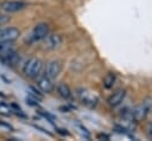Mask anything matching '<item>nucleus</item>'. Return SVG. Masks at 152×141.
Wrapping results in <instances>:
<instances>
[{
	"mask_svg": "<svg viewBox=\"0 0 152 141\" xmlns=\"http://www.w3.org/2000/svg\"><path fill=\"white\" fill-rule=\"evenodd\" d=\"M43 70V63L38 58H30L24 65V73L30 78H37Z\"/></svg>",
	"mask_w": 152,
	"mask_h": 141,
	"instance_id": "obj_1",
	"label": "nucleus"
},
{
	"mask_svg": "<svg viewBox=\"0 0 152 141\" xmlns=\"http://www.w3.org/2000/svg\"><path fill=\"white\" fill-rule=\"evenodd\" d=\"M49 32H50L49 25L45 24V23H39V24H37L33 27V30L28 34V41L30 43H33V41L43 40L49 34Z\"/></svg>",
	"mask_w": 152,
	"mask_h": 141,
	"instance_id": "obj_2",
	"label": "nucleus"
},
{
	"mask_svg": "<svg viewBox=\"0 0 152 141\" xmlns=\"http://www.w3.org/2000/svg\"><path fill=\"white\" fill-rule=\"evenodd\" d=\"M1 9L6 13H15L26 7V2L21 0H6L0 5Z\"/></svg>",
	"mask_w": 152,
	"mask_h": 141,
	"instance_id": "obj_3",
	"label": "nucleus"
},
{
	"mask_svg": "<svg viewBox=\"0 0 152 141\" xmlns=\"http://www.w3.org/2000/svg\"><path fill=\"white\" fill-rule=\"evenodd\" d=\"M20 36V31L17 27L7 26L0 27V41H14Z\"/></svg>",
	"mask_w": 152,
	"mask_h": 141,
	"instance_id": "obj_4",
	"label": "nucleus"
},
{
	"mask_svg": "<svg viewBox=\"0 0 152 141\" xmlns=\"http://www.w3.org/2000/svg\"><path fill=\"white\" fill-rule=\"evenodd\" d=\"M77 95H78L81 102L83 104H86L87 107L94 108L97 104V96H95L93 92H90V91H88L86 89H80L77 91Z\"/></svg>",
	"mask_w": 152,
	"mask_h": 141,
	"instance_id": "obj_5",
	"label": "nucleus"
},
{
	"mask_svg": "<svg viewBox=\"0 0 152 141\" xmlns=\"http://www.w3.org/2000/svg\"><path fill=\"white\" fill-rule=\"evenodd\" d=\"M62 71V64L59 60H51L48 63L46 68H45V76L55 79Z\"/></svg>",
	"mask_w": 152,
	"mask_h": 141,
	"instance_id": "obj_6",
	"label": "nucleus"
},
{
	"mask_svg": "<svg viewBox=\"0 0 152 141\" xmlns=\"http://www.w3.org/2000/svg\"><path fill=\"white\" fill-rule=\"evenodd\" d=\"M44 45L49 50H55L62 44V37L59 34H48L44 39Z\"/></svg>",
	"mask_w": 152,
	"mask_h": 141,
	"instance_id": "obj_7",
	"label": "nucleus"
},
{
	"mask_svg": "<svg viewBox=\"0 0 152 141\" xmlns=\"http://www.w3.org/2000/svg\"><path fill=\"white\" fill-rule=\"evenodd\" d=\"M37 85H38V88H39L43 92H45V94H50V92H52L53 89H55V85H53V83H52V79L49 78V77H46L45 75L42 76V77H39L38 82H37Z\"/></svg>",
	"mask_w": 152,
	"mask_h": 141,
	"instance_id": "obj_8",
	"label": "nucleus"
},
{
	"mask_svg": "<svg viewBox=\"0 0 152 141\" xmlns=\"http://www.w3.org/2000/svg\"><path fill=\"white\" fill-rule=\"evenodd\" d=\"M150 111V108L147 107V103H142L140 105H137L133 110H131V114H132V118L135 120V121H139V120H142L146 117L147 113Z\"/></svg>",
	"mask_w": 152,
	"mask_h": 141,
	"instance_id": "obj_9",
	"label": "nucleus"
},
{
	"mask_svg": "<svg viewBox=\"0 0 152 141\" xmlns=\"http://www.w3.org/2000/svg\"><path fill=\"white\" fill-rule=\"evenodd\" d=\"M126 96V90L125 89H120L116 92H114L109 98H108V103L110 107H118L119 104L122 103L124 98Z\"/></svg>",
	"mask_w": 152,
	"mask_h": 141,
	"instance_id": "obj_10",
	"label": "nucleus"
},
{
	"mask_svg": "<svg viewBox=\"0 0 152 141\" xmlns=\"http://www.w3.org/2000/svg\"><path fill=\"white\" fill-rule=\"evenodd\" d=\"M15 47L13 45V41H0V59L5 58L10 53L14 52Z\"/></svg>",
	"mask_w": 152,
	"mask_h": 141,
	"instance_id": "obj_11",
	"label": "nucleus"
},
{
	"mask_svg": "<svg viewBox=\"0 0 152 141\" xmlns=\"http://www.w3.org/2000/svg\"><path fill=\"white\" fill-rule=\"evenodd\" d=\"M57 92H58L59 96L63 97L64 100H70V98L72 97V92H71L69 85L65 84V83H59V84L57 85Z\"/></svg>",
	"mask_w": 152,
	"mask_h": 141,
	"instance_id": "obj_12",
	"label": "nucleus"
},
{
	"mask_svg": "<svg viewBox=\"0 0 152 141\" xmlns=\"http://www.w3.org/2000/svg\"><path fill=\"white\" fill-rule=\"evenodd\" d=\"M19 59H20L19 55L14 51V52L10 53L8 56H6L5 58H2L1 60L4 62V64H6V65H8V66H15V65L19 63Z\"/></svg>",
	"mask_w": 152,
	"mask_h": 141,
	"instance_id": "obj_13",
	"label": "nucleus"
},
{
	"mask_svg": "<svg viewBox=\"0 0 152 141\" xmlns=\"http://www.w3.org/2000/svg\"><path fill=\"white\" fill-rule=\"evenodd\" d=\"M115 79H116L115 73H113V72L107 73V75L104 76V78H103V85H104V88H107V89L112 88L113 84L115 83Z\"/></svg>",
	"mask_w": 152,
	"mask_h": 141,
	"instance_id": "obj_14",
	"label": "nucleus"
},
{
	"mask_svg": "<svg viewBox=\"0 0 152 141\" xmlns=\"http://www.w3.org/2000/svg\"><path fill=\"white\" fill-rule=\"evenodd\" d=\"M8 21H10V17H7V15H4V14H0V27H1L2 25L7 24Z\"/></svg>",
	"mask_w": 152,
	"mask_h": 141,
	"instance_id": "obj_15",
	"label": "nucleus"
},
{
	"mask_svg": "<svg viewBox=\"0 0 152 141\" xmlns=\"http://www.w3.org/2000/svg\"><path fill=\"white\" fill-rule=\"evenodd\" d=\"M146 133H147V136H148L150 139H152V123H150V124L147 126V128H146Z\"/></svg>",
	"mask_w": 152,
	"mask_h": 141,
	"instance_id": "obj_16",
	"label": "nucleus"
}]
</instances>
